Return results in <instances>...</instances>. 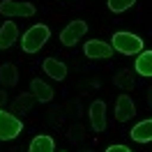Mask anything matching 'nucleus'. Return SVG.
Segmentation results:
<instances>
[{"instance_id": "f257e3e1", "label": "nucleus", "mask_w": 152, "mask_h": 152, "mask_svg": "<svg viewBox=\"0 0 152 152\" xmlns=\"http://www.w3.org/2000/svg\"><path fill=\"white\" fill-rule=\"evenodd\" d=\"M51 39V28H48L46 23H35V26H30L23 35H21V51L23 53H39L42 48L46 46V42Z\"/></svg>"}, {"instance_id": "f03ea898", "label": "nucleus", "mask_w": 152, "mask_h": 152, "mask_svg": "<svg viewBox=\"0 0 152 152\" xmlns=\"http://www.w3.org/2000/svg\"><path fill=\"white\" fill-rule=\"evenodd\" d=\"M111 46H113V51L122 53V56H138L143 51V39L138 35H134V32L120 30V32H113Z\"/></svg>"}, {"instance_id": "7ed1b4c3", "label": "nucleus", "mask_w": 152, "mask_h": 152, "mask_svg": "<svg viewBox=\"0 0 152 152\" xmlns=\"http://www.w3.org/2000/svg\"><path fill=\"white\" fill-rule=\"evenodd\" d=\"M0 14L10 19H30L37 14V7L32 2H19V0H2L0 2Z\"/></svg>"}, {"instance_id": "20e7f679", "label": "nucleus", "mask_w": 152, "mask_h": 152, "mask_svg": "<svg viewBox=\"0 0 152 152\" xmlns=\"http://www.w3.org/2000/svg\"><path fill=\"white\" fill-rule=\"evenodd\" d=\"M21 132H23L21 118L0 108V141H14L16 136H21Z\"/></svg>"}, {"instance_id": "39448f33", "label": "nucleus", "mask_w": 152, "mask_h": 152, "mask_svg": "<svg viewBox=\"0 0 152 152\" xmlns=\"http://www.w3.org/2000/svg\"><path fill=\"white\" fill-rule=\"evenodd\" d=\"M88 35V23L83 19H76L72 23H67L62 32H60V44L62 46H76L78 39H83Z\"/></svg>"}, {"instance_id": "423d86ee", "label": "nucleus", "mask_w": 152, "mask_h": 152, "mask_svg": "<svg viewBox=\"0 0 152 152\" xmlns=\"http://www.w3.org/2000/svg\"><path fill=\"white\" fill-rule=\"evenodd\" d=\"M83 53L86 58L90 60H108V58H113V46H111V42H104V39H88L86 44H83Z\"/></svg>"}, {"instance_id": "0eeeda50", "label": "nucleus", "mask_w": 152, "mask_h": 152, "mask_svg": "<svg viewBox=\"0 0 152 152\" xmlns=\"http://www.w3.org/2000/svg\"><path fill=\"white\" fill-rule=\"evenodd\" d=\"M88 118H90V127L95 132H104L106 129V104L102 99H95L88 106Z\"/></svg>"}, {"instance_id": "6e6552de", "label": "nucleus", "mask_w": 152, "mask_h": 152, "mask_svg": "<svg viewBox=\"0 0 152 152\" xmlns=\"http://www.w3.org/2000/svg\"><path fill=\"white\" fill-rule=\"evenodd\" d=\"M136 115V104L129 95H120L115 102V120L118 122H127Z\"/></svg>"}, {"instance_id": "1a4fd4ad", "label": "nucleus", "mask_w": 152, "mask_h": 152, "mask_svg": "<svg viewBox=\"0 0 152 152\" xmlns=\"http://www.w3.org/2000/svg\"><path fill=\"white\" fill-rule=\"evenodd\" d=\"M19 42V28L14 21H5L0 26V51H7Z\"/></svg>"}, {"instance_id": "9d476101", "label": "nucleus", "mask_w": 152, "mask_h": 152, "mask_svg": "<svg viewBox=\"0 0 152 152\" xmlns=\"http://www.w3.org/2000/svg\"><path fill=\"white\" fill-rule=\"evenodd\" d=\"M42 69H44V74L51 76L53 81H65L67 78V65L62 60H58V58H46L44 62H42Z\"/></svg>"}, {"instance_id": "9b49d317", "label": "nucleus", "mask_w": 152, "mask_h": 152, "mask_svg": "<svg viewBox=\"0 0 152 152\" xmlns=\"http://www.w3.org/2000/svg\"><path fill=\"white\" fill-rule=\"evenodd\" d=\"M30 92L35 95V99H37L39 104H48L51 99H53V88L48 86L46 81H42V78H32L30 81Z\"/></svg>"}, {"instance_id": "f8f14e48", "label": "nucleus", "mask_w": 152, "mask_h": 152, "mask_svg": "<svg viewBox=\"0 0 152 152\" xmlns=\"http://www.w3.org/2000/svg\"><path fill=\"white\" fill-rule=\"evenodd\" d=\"M129 136H132V141H136V143H150L152 141V120L148 118V120L136 122L132 127Z\"/></svg>"}, {"instance_id": "ddd939ff", "label": "nucleus", "mask_w": 152, "mask_h": 152, "mask_svg": "<svg viewBox=\"0 0 152 152\" xmlns=\"http://www.w3.org/2000/svg\"><path fill=\"white\" fill-rule=\"evenodd\" d=\"M134 72L143 78H152V51H145L143 48L138 58H136V62H134Z\"/></svg>"}, {"instance_id": "4468645a", "label": "nucleus", "mask_w": 152, "mask_h": 152, "mask_svg": "<svg viewBox=\"0 0 152 152\" xmlns=\"http://www.w3.org/2000/svg\"><path fill=\"white\" fill-rule=\"evenodd\" d=\"M19 83V69L12 62H2L0 65V86L2 88H14Z\"/></svg>"}, {"instance_id": "2eb2a0df", "label": "nucleus", "mask_w": 152, "mask_h": 152, "mask_svg": "<svg viewBox=\"0 0 152 152\" xmlns=\"http://www.w3.org/2000/svg\"><path fill=\"white\" fill-rule=\"evenodd\" d=\"M28 152H56V143L48 134H37L28 145Z\"/></svg>"}, {"instance_id": "dca6fc26", "label": "nucleus", "mask_w": 152, "mask_h": 152, "mask_svg": "<svg viewBox=\"0 0 152 152\" xmlns=\"http://www.w3.org/2000/svg\"><path fill=\"white\" fill-rule=\"evenodd\" d=\"M113 86H115V88H120V90H124V92L134 90V86H136L134 72H132V69H122V72H118V76L113 78Z\"/></svg>"}, {"instance_id": "f3484780", "label": "nucleus", "mask_w": 152, "mask_h": 152, "mask_svg": "<svg viewBox=\"0 0 152 152\" xmlns=\"http://www.w3.org/2000/svg\"><path fill=\"white\" fill-rule=\"evenodd\" d=\"M35 104H37L35 95H32V92H28V95H21L19 99L12 104V111H14V113H30Z\"/></svg>"}, {"instance_id": "a211bd4d", "label": "nucleus", "mask_w": 152, "mask_h": 152, "mask_svg": "<svg viewBox=\"0 0 152 152\" xmlns=\"http://www.w3.org/2000/svg\"><path fill=\"white\" fill-rule=\"evenodd\" d=\"M134 5H136V0H106V7L113 14H122V12L132 10Z\"/></svg>"}, {"instance_id": "6ab92c4d", "label": "nucleus", "mask_w": 152, "mask_h": 152, "mask_svg": "<svg viewBox=\"0 0 152 152\" xmlns=\"http://www.w3.org/2000/svg\"><path fill=\"white\" fill-rule=\"evenodd\" d=\"M106 152H132L129 145H122V143H113V145H108Z\"/></svg>"}, {"instance_id": "aec40b11", "label": "nucleus", "mask_w": 152, "mask_h": 152, "mask_svg": "<svg viewBox=\"0 0 152 152\" xmlns=\"http://www.w3.org/2000/svg\"><path fill=\"white\" fill-rule=\"evenodd\" d=\"M7 104V92H5V88H0V108H5Z\"/></svg>"}, {"instance_id": "412c9836", "label": "nucleus", "mask_w": 152, "mask_h": 152, "mask_svg": "<svg viewBox=\"0 0 152 152\" xmlns=\"http://www.w3.org/2000/svg\"><path fill=\"white\" fill-rule=\"evenodd\" d=\"M145 95H148V97H145V99H148V106H150V108H152V88H150V90H148V92H145Z\"/></svg>"}, {"instance_id": "4be33fe9", "label": "nucleus", "mask_w": 152, "mask_h": 152, "mask_svg": "<svg viewBox=\"0 0 152 152\" xmlns=\"http://www.w3.org/2000/svg\"><path fill=\"white\" fill-rule=\"evenodd\" d=\"M60 152H67V150H60Z\"/></svg>"}]
</instances>
